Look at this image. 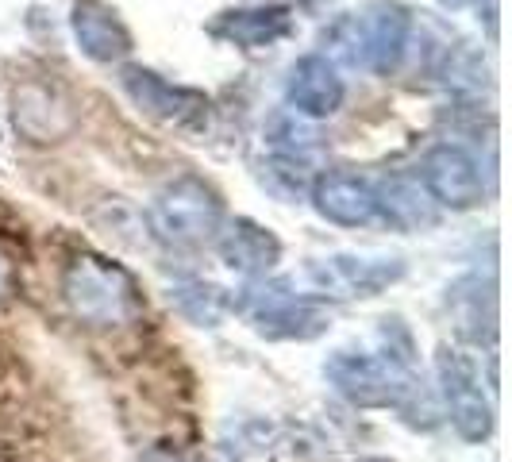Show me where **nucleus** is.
Instances as JSON below:
<instances>
[{
  "mask_svg": "<svg viewBox=\"0 0 512 462\" xmlns=\"http://www.w3.org/2000/svg\"><path fill=\"white\" fill-rule=\"evenodd\" d=\"M382 351H335L324 362V378L343 401H351L355 409H393L401 412L409 424H416V412H424V420L432 424V401L428 389L416 378L412 366V343H393L382 332Z\"/></svg>",
  "mask_w": 512,
  "mask_h": 462,
  "instance_id": "f257e3e1",
  "label": "nucleus"
},
{
  "mask_svg": "<svg viewBox=\"0 0 512 462\" xmlns=\"http://www.w3.org/2000/svg\"><path fill=\"white\" fill-rule=\"evenodd\" d=\"M412 31H416V20L401 0H370L366 8L339 16L324 31V51L347 66L389 77L401 70L412 47Z\"/></svg>",
  "mask_w": 512,
  "mask_h": 462,
  "instance_id": "f03ea898",
  "label": "nucleus"
},
{
  "mask_svg": "<svg viewBox=\"0 0 512 462\" xmlns=\"http://www.w3.org/2000/svg\"><path fill=\"white\" fill-rule=\"evenodd\" d=\"M62 297L89 328H124L143 312V289L131 270L104 255H77L62 274Z\"/></svg>",
  "mask_w": 512,
  "mask_h": 462,
  "instance_id": "7ed1b4c3",
  "label": "nucleus"
},
{
  "mask_svg": "<svg viewBox=\"0 0 512 462\" xmlns=\"http://www.w3.org/2000/svg\"><path fill=\"white\" fill-rule=\"evenodd\" d=\"M235 312L266 339H297L308 343L316 335L328 332V308L324 301H316L312 293H305L297 282L289 278H251L247 289L235 293Z\"/></svg>",
  "mask_w": 512,
  "mask_h": 462,
  "instance_id": "20e7f679",
  "label": "nucleus"
},
{
  "mask_svg": "<svg viewBox=\"0 0 512 462\" xmlns=\"http://www.w3.org/2000/svg\"><path fill=\"white\" fill-rule=\"evenodd\" d=\"M147 224L162 247L197 251L216 239V231L224 224V201L205 178L181 174L154 193L151 208H147Z\"/></svg>",
  "mask_w": 512,
  "mask_h": 462,
  "instance_id": "39448f33",
  "label": "nucleus"
},
{
  "mask_svg": "<svg viewBox=\"0 0 512 462\" xmlns=\"http://www.w3.org/2000/svg\"><path fill=\"white\" fill-rule=\"evenodd\" d=\"M436 378H439V397L451 428L459 432L466 443H486L497 428V412L493 401L482 389V374L470 355H462L459 347H439L436 355Z\"/></svg>",
  "mask_w": 512,
  "mask_h": 462,
  "instance_id": "423d86ee",
  "label": "nucleus"
},
{
  "mask_svg": "<svg viewBox=\"0 0 512 462\" xmlns=\"http://www.w3.org/2000/svg\"><path fill=\"white\" fill-rule=\"evenodd\" d=\"M405 278V262L389 255H332L305 266V293L316 301L378 297Z\"/></svg>",
  "mask_w": 512,
  "mask_h": 462,
  "instance_id": "0eeeda50",
  "label": "nucleus"
},
{
  "mask_svg": "<svg viewBox=\"0 0 512 462\" xmlns=\"http://www.w3.org/2000/svg\"><path fill=\"white\" fill-rule=\"evenodd\" d=\"M120 89L128 93V101L166 128H201L208 120V97L201 89L174 85L162 74H154L147 66H124L120 70Z\"/></svg>",
  "mask_w": 512,
  "mask_h": 462,
  "instance_id": "6e6552de",
  "label": "nucleus"
},
{
  "mask_svg": "<svg viewBox=\"0 0 512 462\" xmlns=\"http://www.w3.org/2000/svg\"><path fill=\"white\" fill-rule=\"evenodd\" d=\"M420 181L432 193V201L439 208H451V212H470V208H478L486 201L482 166L462 143H439V147L424 154Z\"/></svg>",
  "mask_w": 512,
  "mask_h": 462,
  "instance_id": "1a4fd4ad",
  "label": "nucleus"
},
{
  "mask_svg": "<svg viewBox=\"0 0 512 462\" xmlns=\"http://www.w3.org/2000/svg\"><path fill=\"white\" fill-rule=\"evenodd\" d=\"M308 201L316 208V216L335 224V228H374V224H382L374 181L359 178L351 170H328V174L312 178Z\"/></svg>",
  "mask_w": 512,
  "mask_h": 462,
  "instance_id": "9d476101",
  "label": "nucleus"
},
{
  "mask_svg": "<svg viewBox=\"0 0 512 462\" xmlns=\"http://www.w3.org/2000/svg\"><path fill=\"white\" fill-rule=\"evenodd\" d=\"M343 97H347V85L328 54H301L289 66V77H285L289 112L305 120H328L343 108Z\"/></svg>",
  "mask_w": 512,
  "mask_h": 462,
  "instance_id": "9b49d317",
  "label": "nucleus"
},
{
  "mask_svg": "<svg viewBox=\"0 0 512 462\" xmlns=\"http://www.w3.org/2000/svg\"><path fill=\"white\" fill-rule=\"evenodd\" d=\"M212 243H216L220 262H224L228 270H235V274H243L247 282L274 274L278 262H282V239L270 228H262L258 220H251V216L224 220Z\"/></svg>",
  "mask_w": 512,
  "mask_h": 462,
  "instance_id": "f8f14e48",
  "label": "nucleus"
},
{
  "mask_svg": "<svg viewBox=\"0 0 512 462\" xmlns=\"http://www.w3.org/2000/svg\"><path fill=\"white\" fill-rule=\"evenodd\" d=\"M70 27H74L77 51L97 66L124 62L135 51L131 27L120 20V12L104 0H74L70 4Z\"/></svg>",
  "mask_w": 512,
  "mask_h": 462,
  "instance_id": "ddd939ff",
  "label": "nucleus"
},
{
  "mask_svg": "<svg viewBox=\"0 0 512 462\" xmlns=\"http://www.w3.org/2000/svg\"><path fill=\"white\" fill-rule=\"evenodd\" d=\"M208 31L231 47L262 51V47H274V43L289 39L297 31V20H293V8H285V4H255V8L220 12Z\"/></svg>",
  "mask_w": 512,
  "mask_h": 462,
  "instance_id": "4468645a",
  "label": "nucleus"
},
{
  "mask_svg": "<svg viewBox=\"0 0 512 462\" xmlns=\"http://www.w3.org/2000/svg\"><path fill=\"white\" fill-rule=\"evenodd\" d=\"M374 193H378L382 224H393L397 231H424L439 224V205L424 189V181L412 178V174L382 178L374 185Z\"/></svg>",
  "mask_w": 512,
  "mask_h": 462,
  "instance_id": "2eb2a0df",
  "label": "nucleus"
},
{
  "mask_svg": "<svg viewBox=\"0 0 512 462\" xmlns=\"http://www.w3.org/2000/svg\"><path fill=\"white\" fill-rule=\"evenodd\" d=\"M447 308L462 339L493 343L497 339V285L482 282V274H466L447 289Z\"/></svg>",
  "mask_w": 512,
  "mask_h": 462,
  "instance_id": "dca6fc26",
  "label": "nucleus"
},
{
  "mask_svg": "<svg viewBox=\"0 0 512 462\" xmlns=\"http://www.w3.org/2000/svg\"><path fill=\"white\" fill-rule=\"evenodd\" d=\"M12 120L31 143H54L74 128V116L66 112V101L51 85H24L12 97Z\"/></svg>",
  "mask_w": 512,
  "mask_h": 462,
  "instance_id": "f3484780",
  "label": "nucleus"
},
{
  "mask_svg": "<svg viewBox=\"0 0 512 462\" xmlns=\"http://www.w3.org/2000/svg\"><path fill=\"white\" fill-rule=\"evenodd\" d=\"M170 308L193 328H220L235 312V293L205 278H189L170 289Z\"/></svg>",
  "mask_w": 512,
  "mask_h": 462,
  "instance_id": "a211bd4d",
  "label": "nucleus"
},
{
  "mask_svg": "<svg viewBox=\"0 0 512 462\" xmlns=\"http://www.w3.org/2000/svg\"><path fill=\"white\" fill-rule=\"evenodd\" d=\"M262 185L285 201V205H293V201H301L308 197V162L305 158H293V154H274V162L270 166H262Z\"/></svg>",
  "mask_w": 512,
  "mask_h": 462,
  "instance_id": "6ab92c4d",
  "label": "nucleus"
},
{
  "mask_svg": "<svg viewBox=\"0 0 512 462\" xmlns=\"http://www.w3.org/2000/svg\"><path fill=\"white\" fill-rule=\"evenodd\" d=\"M270 143H274V154H293V158H305L308 162V151H316L320 135L312 128V120L289 112V116H278V120H274Z\"/></svg>",
  "mask_w": 512,
  "mask_h": 462,
  "instance_id": "aec40b11",
  "label": "nucleus"
},
{
  "mask_svg": "<svg viewBox=\"0 0 512 462\" xmlns=\"http://www.w3.org/2000/svg\"><path fill=\"white\" fill-rule=\"evenodd\" d=\"M436 4L451 8V12H459V8H474V12H478V20L486 16L489 35H497V0H436Z\"/></svg>",
  "mask_w": 512,
  "mask_h": 462,
  "instance_id": "412c9836",
  "label": "nucleus"
},
{
  "mask_svg": "<svg viewBox=\"0 0 512 462\" xmlns=\"http://www.w3.org/2000/svg\"><path fill=\"white\" fill-rule=\"evenodd\" d=\"M12 285H16V270H12V262L0 255V301L12 293Z\"/></svg>",
  "mask_w": 512,
  "mask_h": 462,
  "instance_id": "4be33fe9",
  "label": "nucleus"
},
{
  "mask_svg": "<svg viewBox=\"0 0 512 462\" xmlns=\"http://www.w3.org/2000/svg\"><path fill=\"white\" fill-rule=\"evenodd\" d=\"M139 462H185V459H181L178 451H170V447H151Z\"/></svg>",
  "mask_w": 512,
  "mask_h": 462,
  "instance_id": "5701e85b",
  "label": "nucleus"
},
{
  "mask_svg": "<svg viewBox=\"0 0 512 462\" xmlns=\"http://www.w3.org/2000/svg\"><path fill=\"white\" fill-rule=\"evenodd\" d=\"M312 4H335V0H312Z\"/></svg>",
  "mask_w": 512,
  "mask_h": 462,
  "instance_id": "b1692460",
  "label": "nucleus"
},
{
  "mask_svg": "<svg viewBox=\"0 0 512 462\" xmlns=\"http://www.w3.org/2000/svg\"><path fill=\"white\" fill-rule=\"evenodd\" d=\"M362 462H385V459H362Z\"/></svg>",
  "mask_w": 512,
  "mask_h": 462,
  "instance_id": "393cba45",
  "label": "nucleus"
}]
</instances>
